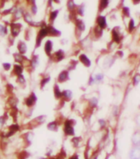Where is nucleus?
<instances>
[{
    "label": "nucleus",
    "instance_id": "nucleus-2",
    "mask_svg": "<svg viewBox=\"0 0 140 159\" xmlns=\"http://www.w3.org/2000/svg\"><path fill=\"white\" fill-rule=\"evenodd\" d=\"M73 123L74 121L71 120H66L64 123V132L66 135H74L75 134Z\"/></svg>",
    "mask_w": 140,
    "mask_h": 159
},
{
    "label": "nucleus",
    "instance_id": "nucleus-32",
    "mask_svg": "<svg viewBox=\"0 0 140 159\" xmlns=\"http://www.w3.org/2000/svg\"><path fill=\"white\" fill-rule=\"evenodd\" d=\"M139 81H140V75H135V76L133 77V84H134V85L138 84Z\"/></svg>",
    "mask_w": 140,
    "mask_h": 159
},
{
    "label": "nucleus",
    "instance_id": "nucleus-28",
    "mask_svg": "<svg viewBox=\"0 0 140 159\" xmlns=\"http://www.w3.org/2000/svg\"><path fill=\"white\" fill-rule=\"evenodd\" d=\"M7 33V29L6 26H3V25H0V34H6Z\"/></svg>",
    "mask_w": 140,
    "mask_h": 159
},
{
    "label": "nucleus",
    "instance_id": "nucleus-29",
    "mask_svg": "<svg viewBox=\"0 0 140 159\" xmlns=\"http://www.w3.org/2000/svg\"><path fill=\"white\" fill-rule=\"evenodd\" d=\"M49 79H50L49 77H47V78H43V79L42 80H41V82H40V84H41V88H43V87L44 86V85H45L46 84H47V82L49 81Z\"/></svg>",
    "mask_w": 140,
    "mask_h": 159
},
{
    "label": "nucleus",
    "instance_id": "nucleus-30",
    "mask_svg": "<svg viewBox=\"0 0 140 159\" xmlns=\"http://www.w3.org/2000/svg\"><path fill=\"white\" fill-rule=\"evenodd\" d=\"M17 81L20 83V84H23V83H25V78H24V76H23L21 74L19 75H17Z\"/></svg>",
    "mask_w": 140,
    "mask_h": 159
},
{
    "label": "nucleus",
    "instance_id": "nucleus-31",
    "mask_svg": "<svg viewBox=\"0 0 140 159\" xmlns=\"http://www.w3.org/2000/svg\"><path fill=\"white\" fill-rule=\"evenodd\" d=\"M102 79H103V75H102V74H98V75H95V77H94L95 81H97V82L101 81Z\"/></svg>",
    "mask_w": 140,
    "mask_h": 159
},
{
    "label": "nucleus",
    "instance_id": "nucleus-43",
    "mask_svg": "<svg viewBox=\"0 0 140 159\" xmlns=\"http://www.w3.org/2000/svg\"><path fill=\"white\" fill-rule=\"evenodd\" d=\"M139 108H140V106H139Z\"/></svg>",
    "mask_w": 140,
    "mask_h": 159
},
{
    "label": "nucleus",
    "instance_id": "nucleus-21",
    "mask_svg": "<svg viewBox=\"0 0 140 159\" xmlns=\"http://www.w3.org/2000/svg\"><path fill=\"white\" fill-rule=\"evenodd\" d=\"M53 90H54L55 97H56V98H61V96H62V92H61V90L59 89V87L57 86L56 84L54 85V89H53Z\"/></svg>",
    "mask_w": 140,
    "mask_h": 159
},
{
    "label": "nucleus",
    "instance_id": "nucleus-6",
    "mask_svg": "<svg viewBox=\"0 0 140 159\" xmlns=\"http://www.w3.org/2000/svg\"><path fill=\"white\" fill-rule=\"evenodd\" d=\"M20 129V126L18 125H11L9 126V130L7 131V133L5 134V137H10L12 134H14L16 131H18Z\"/></svg>",
    "mask_w": 140,
    "mask_h": 159
},
{
    "label": "nucleus",
    "instance_id": "nucleus-26",
    "mask_svg": "<svg viewBox=\"0 0 140 159\" xmlns=\"http://www.w3.org/2000/svg\"><path fill=\"white\" fill-rule=\"evenodd\" d=\"M94 33L96 35L98 34V36H101L102 34V29H101V28L98 27V26H96V27L94 28Z\"/></svg>",
    "mask_w": 140,
    "mask_h": 159
},
{
    "label": "nucleus",
    "instance_id": "nucleus-20",
    "mask_svg": "<svg viewBox=\"0 0 140 159\" xmlns=\"http://www.w3.org/2000/svg\"><path fill=\"white\" fill-rule=\"evenodd\" d=\"M111 34H112V39L113 41H115V43H120V35L118 34V32L114 29L111 32Z\"/></svg>",
    "mask_w": 140,
    "mask_h": 159
},
{
    "label": "nucleus",
    "instance_id": "nucleus-19",
    "mask_svg": "<svg viewBox=\"0 0 140 159\" xmlns=\"http://www.w3.org/2000/svg\"><path fill=\"white\" fill-rule=\"evenodd\" d=\"M72 97V93H71V91L70 90H64L62 92V96H61V98H63L65 100H70Z\"/></svg>",
    "mask_w": 140,
    "mask_h": 159
},
{
    "label": "nucleus",
    "instance_id": "nucleus-5",
    "mask_svg": "<svg viewBox=\"0 0 140 159\" xmlns=\"http://www.w3.org/2000/svg\"><path fill=\"white\" fill-rule=\"evenodd\" d=\"M36 100H37V98H36V96H35V94H34V93H32L28 97V98H25V102L27 107H32V106L35 103Z\"/></svg>",
    "mask_w": 140,
    "mask_h": 159
},
{
    "label": "nucleus",
    "instance_id": "nucleus-33",
    "mask_svg": "<svg viewBox=\"0 0 140 159\" xmlns=\"http://www.w3.org/2000/svg\"><path fill=\"white\" fill-rule=\"evenodd\" d=\"M122 11H123V13H124V16H129V9L128 8V7H124V8H123V10H122Z\"/></svg>",
    "mask_w": 140,
    "mask_h": 159
},
{
    "label": "nucleus",
    "instance_id": "nucleus-42",
    "mask_svg": "<svg viewBox=\"0 0 140 159\" xmlns=\"http://www.w3.org/2000/svg\"><path fill=\"white\" fill-rule=\"evenodd\" d=\"M90 159H97V157H91Z\"/></svg>",
    "mask_w": 140,
    "mask_h": 159
},
{
    "label": "nucleus",
    "instance_id": "nucleus-9",
    "mask_svg": "<svg viewBox=\"0 0 140 159\" xmlns=\"http://www.w3.org/2000/svg\"><path fill=\"white\" fill-rule=\"evenodd\" d=\"M52 43L51 40H47L45 43V45H44V51H45L46 54L50 57L51 56V52H52Z\"/></svg>",
    "mask_w": 140,
    "mask_h": 159
},
{
    "label": "nucleus",
    "instance_id": "nucleus-40",
    "mask_svg": "<svg viewBox=\"0 0 140 159\" xmlns=\"http://www.w3.org/2000/svg\"><path fill=\"white\" fill-rule=\"evenodd\" d=\"M133 3H135V4H137L138 2H140V0H133Z\"/></svg>",
    "mask_w": 140,
    "mask_h": 159
},
{
    "label": "nucleus",
    "instance_id": "nucleus-13",
    "mask_svg": "<svg viewBox=\"0 0 140 159\" xmlns=\"http://www.w3.org/2000/svg\"><path fill=\"white\" fill-rule=\"evenodd\" d=\"M132 143L133 145L140 146V133L139 132H136L133 134L132 136Z\"/></svg>",
    "mask_w": 140,
    "mask_h": 159
},
{
    "label": "nucleus",
    "instance_id": "nucleus-15",
    "mask_svg": "<svg viewBox=\"0 0 140 159\" xmlns=\"http://www.w3.org/2000/svg\"><path fill=\"white\" fill-rule=\"evenodd\" d=\"M75 25H76V27L78 28L79 30H80V31H84V29H85V25H84V23L81 20H79V19L75 20Z\"/></svg>",
    "mask_w": 140,
    "mask_h": 159
},
{
    "label": "nucleus",
    "instance_id": "nucleus-18",
    "mask_svg": "<svg viewBox=\"0 0 140 159\" xmlns=\"http://www.w3.org/2000/svg\"><path fill=\"white\" fill-rule=\"evenodd\" d=\"M108 5V0H100L99 1V6H98V9L99 11H103Z\"/></svg>",
    "mask_w": 140,
    "mask_h": 159
},
{
    "label": "nucleus",
    "instance_id": "nucleus-36",
    "mask_svg": "<svg viewBox=\"0 0 140 159\" xmlns=\"http://www.w3.org/2000/svg\"><path fill=\"white\" fill-rule=\"evenodd\" d=\"M4 122H5L4 116H2V117H0V126L3 125V123H4Z\"/></svg>",
    "mask_w": 140,
    "mask_h": 159
},
{
    "label": "nucleus",
    "instance_id": "nucleus-4",
    "mask_svg": "<svg viewBox=\"0 0 140 159\" xmlns=\"http://www.w3.org/2000/svg\"><path fill=\"white\" fill-rule=\"evenodd\" d=\"M130 159H140V146H135L132 148L129 153Z\"/></svg>",
    "mask_w": 140,
    "mask_h": 159
},
{
    "label": "nucleus",
    "instance_id": "nucleus-35",
    "mask_svg": "<svg viewBox=\"0 0 140 159\" xmlns=\"http://www.w3.org/2000/svg\"><path fill=\"white\" fill-rule=\"evenodd\" d=\"M31 11H32V13H34V14L36 13V12H37L36 5H35V4L31 5Z\"/></svg>",
    "mask_w": 140,
    "mask_h": 159
},
{
    "label": "nucleus",
    "instance_id": "nucleus-17",
    "mask_svg": "<svg viewBox=\"0 0 140 159\" xmlns=\"http://www.w3.org/2000/svg\"><path fill=\"white\" fill-rule=\"evenodd\" d=\"M22 66H20V65H15V66H13V71H12V73H14V74L16 75H19L22 73Z\"/></svg>",
    "mask_w": 140,
    "mask_h": 159
},
{
    "label": "nucleus",
    "instance_id": "nucleus-1",
    "mask_svg": "<svg viewBox=\"0 0 140 159\" xmlns=\"http://www.w3.org/2000/svg\"><path fill=\"white\" fill-rule=\"evenodd\" d=\"M47 35H48V31H47V25L44 26V27H41L40 30L38 31V35H37L36 38V48L39 47L41 44V42L44 38H45Z\"/></svg>",
    "mask_w": 140,
    "mask_h": 159
},
{
    "label": "nucleus",
    "instance_id": "nucleus-39",
    "mask_svg": "<svg viewBox=\"0 0 140 159\" xmlns=\"http://www.w3.org/2000/svg\"><path fill=\"white\" fill-rule=\"evenodd\" d=\"M137 123L140 125V115L138 116V118H137Z\"/></svg>",
    "mask_w": 140,
    "mask_h": 159
},
{
    "label": "nucleus",
    "instance_id": "nucleus-16",
    "mask_svg": "<svg viewBox=\"0 0 140 159\" xmlns=\"http://www.w3.org/2000/svg\"><path fill=\"white\" fill-rule=\"evenodd\" d=\"M14 57H15V60H16L17 62H19V63H22L23 61H25V59L28 60L27 58H25V57H24V55L20 54V53H15V54H14Z\"/></svg>",
    "mask_w": 140,
    "mask_h": 159
},
{
    "label": "nucleus",
    "instance_id": "nucleus-10",
    "mask_svg": "<svg viewBox=\"0 0 140 159\" xmlns=\"http://www.w3.org/2000/svg\"><path fill=\"white\" fill-rule=\"evenodd\" d=\"M17 48L19 50V53L20 54H25V52L27 51V46L23 41H19L18 45H17Z\"/></svg>",
    "mask_w": 140,
    "mask_h": 159
},
{
    "label": "nucleus",
    "instance_id": "nucleus-24",
    "mask_svg": "<svg viewBox=\"0 0 140 159\" xmlns=\"http://www.w3.org/2000/svg\"><path fill=\"white\" fill-rule=\"evenodd\" d=\"M57 13H58V10H56V11H52L51 13H50V16H49V20L51 22L52 21H54V20L56 19V17L57 16Z\"/></svg>",
    "mask_w": 140,
    "mask_h": 159
},
{
    "label": "nucleus",
    "instance_id": "nucleus-27",
    "mask_svg": "<svg viewBox=\"0 0 140 159\" xmlns=\"http://www.w3.org/2000/svg\"><path fill=\"white\" fill-rule=\"evenodd\" d=\"M37 63H38V57H37V56H34V57H32V59H31L32 67H33V66H34V67H35V66L37 65Z\"/></svg>",
    "mask_w": 140,
    "mask_h": 159
},
{
    "label": "nucleus",
    "instance_id": "nucleus-25",
    "mask_svg": "<svg viewBox=\"0 0 140 159\" xmlns=\"http://www.w3.org/2000/svg\"><path fill=\"white\" fill-rule=\"evenodd\" d=\"M135 28V25H134V20H130L129 22V25H128V30L129 32H132Z\"/></svg>",
    "mask_w": 140,
    "mask_h": 159
},
{
    "label": "nucleus",
    "instance_id": "nucleus-41",
    "mask_svg": "<svg viewBox=\"0 0 140 159\" xmlns=\"http://www.w3.org/2000/svg\"><path fill=\"white\" fill-rule=\"evenodd\" d=\"M52 1H54V2H60L59 0H52Z\"/></svg>",
    "mask_w": 140,
    "mask_h": 159
},
{
    "label": "nucleus",
    "instance_id": "nucleus-22",
    "mask_svg": "<svg viewBox=\"0 0 140 159\" xmlns=\"http://www.w3.org/2000/svg\"><path fill=\"white\" fill-rule=\"evenodd\" d=\"M58 127V125H57V123L56 121H52V122H50L48 125H47V129H50V130H52V131H55L56 130Z\"/></svg>",
    "mask_w": 140,
    "mask_h": 159
},
{
    "label": "nucleus",
    "instance_id": "nucleus-14",
    "mask_svg": "<svg viewBox=\"0 0 140 159\" xmlns=\"http://www.w3.org/2000/svg\"><path fill=\"white\" fill-rule=\"evenodd\" d=\"M54 57L56 61H61V60L63 59L64 57H65L64 52L62 51V50H58V51H56V52L54 53Z\"/></svg>",
    "mask_w": 140,
    "mask_h": 159
},
{
    "label": "nucleus",
    "instance_id": "nucleus-3",
    "mask_svg": "<svg viewBox=\"0 0 140 159\" xmlns=\"http://www.w3.org/2000/svg\"><path fill=\"white\" fill-rule=\"evenodd\" d=\"M21 30V25L19 23H12L11 24V33L13 37H16Z\"/></svg>",
    "mask_w": 140,
    "mask_h": 159
},
{
    "label": "nucleus",
    "instance_id": "nucleus-11",
    "mask_svg": "<svg viewBox=\"0 0 140 159\" xmlns=\"http://www.w3.org/2000/svg\"><path fill=\"white\" fill-rule=\"evenodd\" d=\"M79 61H81L82 63L84 64L85 66H87V67H89V66H90L91 65L90 60H89V58H88L85 54H81L80 56H79Z\"/></svg>",
    "mask_w": 140,
    "mask_h": 159
},
{
    "label": "nucleus",
    "instance_id": "nucleus-37",
    "mask_svg": "<svg viewBox=\"0 0 140 159\" xmlns=\"http://www.w3.org/2000/svg\"><path fill=\"white\" fill-rule=\"evenodd\" d=\"M68 159H79V157H78V155L75 154V155H73V156H71L70 157H69Z\"/></svg>",
    "mask_w": 140,
    "mask_h": 159
},
{
    "label": "nucleus",
    "instance_id": "nucleus-23",
    "mask_svg": "<svg viewBox=\"0 0 140 159\" xmlns=\"http://www.w3.org/2000/svg\"><path fill=\"white\" fill-rule=\"evenodd\" d=\"M67 7H68V9H69V11H74V9H75V2H74V0H68Z\"/></svg>",
    "mask_w": 140,
    "mask_h": 159
},
{
    "label": "nucleus",
    "instance_id": "nucleus-8",
    "mask_svg": "<svg viewBox=\"0 0 140 159\" xmlns=\"http://www.w3.org/2000/svg\"><path fill=\"white\" fill-rule=\"evenodd\" d=\"M97 25H98V27H100L101 29L106 28V18H105V16H98V17L97 18Z\"/></svg>",
    "mask_w": 140,
    "mask_h": 159
},
{
    "label": "nucleus",
    "instance_id": "nucleus-7",
    "mask_svg": "<svg viewBox=\"0 0 140 159\" xmlns=\"http://www.w3.org/2000/svg\"><path fill=\"white\" fill-rule=\"evenodd\" d=\"M47 31H48V35L51 36H59L61 34V32L55 29L52 25H47Z\"/></svg>",
    "mask_w": 140,
    "mask_h": 159
},
{
    "label": "nucleus",
    "instance_id": "nucleus-38",
    "mask_svg": "<svg viewBox=\"0 0 140 159\" xmlns=\"http://www.w3.org/2000/svg\"><path fill=\"white\" fill-rule=\"evenodd\" d=\"M99 124L101 125H105V121H104L103 120H99Z\"/></svg>",
    "mask_w": 140,
    "mask_h": 159
},
{
    "label": "nucleus",
    "instance_id": "nucleus-34",
    "mask_svg": "<svg viewBox=\"0 0 140 159\" xmlns=\"http://www.w3.org/2000/svg\"><path fill=\"white\" fill-rule=\"evenodd\" d=\"M2 66H3V68H4L5 70H8L11 68V65L9 63H3L2 64Z\"/></svg>",
    "mask_w": 140,
    "mask_h": 159
},
{
    "label": "nucleus",
    "instance_id": "nucleus-12",
    "mask_svg": "<svg viewBox=\"0 0 140 159\" xmlns=\"http://www.w3.org/2000/svg\"><path fill=\"white\" fill-rule=\"evenodd\" d=\"M58 81L59 82H65V80H67L69 79V73L67 70H63L61 71L58 75Z\"/></svg>",
    "mask_w": 140,
    "mask_h": 159
}]
</instances>
